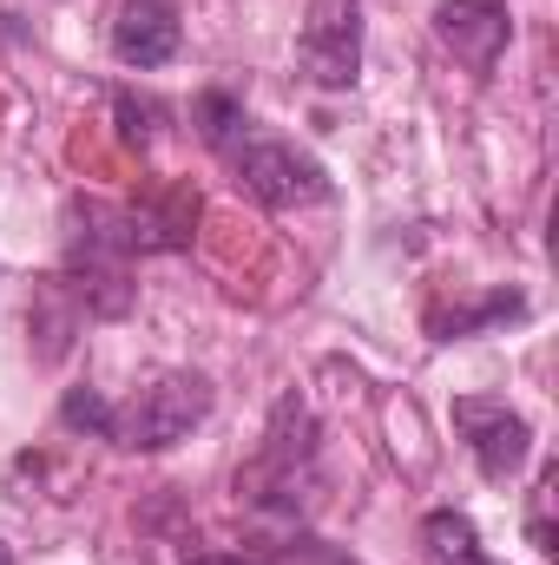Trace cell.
Here are the masks:
<instances>
[{
  "label": "cell",
  "instance_id": "9",
  "mask_svg": "<svg viewBox=\"0 0 559 565\" xmlns=\"http://www.w3.org/2000/svg\"><path fill=\"white\" fill-rule=\"evenodd\" d=\"M421 546H428V559H434V565L487 559V553H481L474 520H467V513H454V507H441V513H428V520H421Z\"/></svg>",
  "mask_w": 559,
  "mask_h": 565
},
{
  "label": "cell",
  "instance_id": "14",
  "mask_svg": "<svg viewBox=\"0 0 559 565\" xmlns=\"http://www.w3.org/2000/svg\"><path fill=\"white\" fill-rule=\"evenodd\" d=\"M184 565H264V559H244V553H218V546H198V553H184Z\"/></svg>",
  "mask_w": 559,
  "mask_h": 565
},
{
  "label": "cell",
  "instance_id": "10",
  "mask_svg": "<svg viewBox=\"0 0 559 565\" xmlns=\"http://www.w3.org/2000/svg\"><path fill=\"white\" fill-rule=\"evenodd\" d=\"M198 132H204L211 151H238V145L251 139V119H244V106L231 93H204L198 99Z\"/></svg>",
  "mask_w": 559,
  "mask_h": 565
},
{
  "label": "cell",
  "instance_id": "1",
  "mask_svg": "<svg viewBox=\"0 0 559 565\" xmlns=\"http://www.w3.org/2000/svg\"><path fill=\"white\" fill-rule=\"evenodd\" d=\"M323 487V467H316V422L309 408L289 395L277 402V415L264 427V447L238 467V500L251 513H277V520H296Z\"/></svg>",
  "mask_w": 559,
  "mask_h": 565
},
{
  "label": "cell",
  "instance_id": "12",
  "mask_svg": "<svg viewBox=\"0 0 559 565\" xmlns=\"http://www.w3.org/2000/svg\"><path fill=\"white\" fill-rule=\"evenodd\" d=\"M158 119H165V106H158V99H133V93H119V132H126L133 145L158 139Z\"/></svg>",
  "mask_w": 559,
  "mask_h": 565
},
{
  "label": "cell",
  "instance_id": "4",
  "mask_svg": "<svg viewBox=\"0 0 559 565\" xmlns=\"http://www.w3.org/2000/svg\"><path fill=\"white\" fill-rule=\"evenodd\" d=\"M296 60L309 73V86H323V93L356 86V73H362V7L356 0H316L309 20H303Z\"/></svg>",
  "mask_w": 559,
  "mask_h": 565
},
{
  "label": "cell",
  "instance_id": "11",
  "mask_svg": "<svg viewBox=\"0 0 559 565\" xmlns=\"http://www.w3.org/2000/svg\"><path fill=\"white\" fill-rule=\"evenodd\" d=\"M527 302L520 296H487L481 309H461V316H434V335L447 342V335H467V329H481V322H500V316H520Z\"/></svg>",
  "mask_w": 559,
  "mask_h": 565
},
{
  "label": "cell",
  "instance_id": "16",
  "mask_svg": "<svg viewBox=\"0 0 559 565\" xmlns=\"http://www.w3.org/2000/svg\"><path fill=\"white\" fill-rule=\"evenodd\" d=\"M467 565H494V559H467Z\"/></svg>",
  "mask_w": 559,
  "mask_h": 565
},
{
  "label": "cell",
  "instance_id": "15",
  "mask_svg": "<svg viewBox=\"0 0 559 565\" xmlns=\"http://www.w3.org/2000/svg\"><path fill=\"white\" fill-rule=\"evenodd\" d=\"M0 565H13V553H7V546H0Z\"/></svg>",
  "mask_w": 559,
  "mask_h": 565
},
{
  "label": "cell",
  "instance_id": "7",
  "mask_svg": "<svg viewBox=\"0 0 559 565\" xmlns=\"http://www.w3.org/2000/svg\"><path fill=\"white\" fill-rule=\"evenodd\" d=\"M191 224H198V191L191 184H158L133 204H119L126 250H184Z\"/></svg>",
  "mask_w": 559,
  "mask_h": 565
},
{
  "label": "cell",
  "instance_id": "5",
  "mask_svg": "<svg viewBox=\"0 0 559 565\" xmlns=\"http://www.w3.org/2000/svg\"><path fill=\"white\" fill-rule=\"evenodd\" d=\"M454 427H461V440H467V454H474V467H481L487 480H514V473H520L534 427L520 422L507 402H494V395H461V402H454Z\"/></svg>",
  "mask_w": 559,
  "mask_h": 565
},
{
  "label": "cell",
  "instance_id": "2",
  "mask_svg": "<svg viewBox=\"0 0 559 565\" xmlns=\"http://www.w3.org/2000/svg\"><path fill=\"white\" fill-rule=\"evenodd\" d=\"M204 415H211V382L198 369H165V375L145 382L126 408H113V434L106 440H119L133 454H165V447H178Z\"/></svg>",
  "mask_w": 559,
  "mask_h": 565
},
{
  "label": "cell",
  "instance_id": "6",
  "mask_svg": "<svg viewBox=\"0 0 559 565\" xmlns=\"http://www.w3.org/2000/svg\"><path fill=\"white\" fill-rule=\"evenodd\" d=\"M434 40L467 66V73H494V60L514 40V20L500 0H441L434 7Z\"/></svg>",
  "mask_w": 559,
  "mask_h": 565
},
{
  "label": "cell",
  "instance_id": "3",
  "mask_svg": "<svg viewBox=\"0 0 559 565\" xmlns=\"http://www.w3.org/2000/svg\"><path fill=\"white\" fill-rule=\"evenodd\" d=\"M224 158H231L238 191L257 198L264 211H296V204H316V198L329 191L323 164H316L309 151L283 145V139H244L238 151H224Z\"/></svg>",
  "mask_w": 559,
  "mask_h": 565
},
{
  "label": "cell",
  "instance_id": "13",
  "mask_svg": "<svg viewBox=\"0 0 559 565\" xmlns=\"http://www.w3.org/2000/svg\"><path fill=\"white\" fill-rule=\"evenodd\" d=\"M60 415H66V427H93V434H113V408H106L93 388H73Z\"/></svg>",
  "mask_w": 559,
  "mask_h": 565
},
{
  "label": "cell",
  "instance_id": "8",
  "mask_svg": "<svg viewBox=\"0 0 559 565\" xmlns=\"http://www.w3.org/2000/svg\"><path fill=\"white\" fill-rule=\"evenodd\" d=\"M178 7L171 0H119V20H113V53L126 60V66H171L178 60Z\"/></svg>",
  "mask_w": 559,
  "mask_h": 565
}]
</instances>
